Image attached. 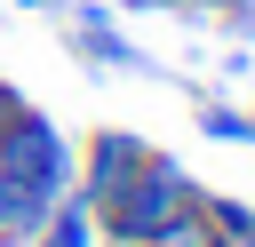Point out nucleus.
I'll return each instance as SVG.
<instances>
[{
    "label": "nucleus",
    "instance_id": "nucleus-12",
    "mask_svg": "<svg viewBox=\"0 0 255 247\" xmlns=\"http://www.w3.org/2000/svg\"><path fill=\"white\" fill-rule=\"evenodd\" d=\"M16 8H56V0H16Z\"/></svg>",
    "mask_w": 255,
    "mask_h": 247
},
{
    "label": "nucleus",
    "instance_id": "nucleus-4",
    "mask_svg": "<svg viewBox=\"0 0 255 247\" xmlns=\"http://www.w3.org/2000/svg\"><path fill=\"white\" fill-rule=\"evenodd\" d=\"M72 48L96 56L104 72H159L128 32H112V0H80V8H72Z\"/></svg>",
    "mask_w": 255,
    "mask_h": 247
},
{
    "label": "nucleus",
    "instance_id": "nucleus-8",
    "mask_svg": "<svg viewBox=\"0 0 255 247\" xmlns=\"http://www.w3.org/2000/svg\"><path fill=\"white\" fill-rule=\"evenodd\" d=\"M199 127L215 143H255V112H231V104H207V96H199Z\"/></svg>",
    "mask_w": 255,
    "mask_h": 247
},
{
    "label": "nucleus",
    "instance_id": "nucleus-6",
    "mask_svg": "<svg viewBox=\"0 0 255 247\" xmlns=\"http://www.w3.org/2000/svg\"><path fill=\"white\" fill-rule=\"evenodd\" d=\"M191 207L207 215V231H215V239H247V231H255V207H247V199H223V191H207V183L191 191Z\"/></svg>",
    "mask_w": 255,
    "mask_h": 247
},
{
    "label": "nucleus",
    "instance_id": "nucleus-11",
    "mask_svg": "<svg viewBox=\"0 0 255 247\" xmlns=\"http://www.w3.org/2000/svg\"><path fill=\"white\" fill-rule=\"evenodd\" d=\"M112 8H151V0H112Z\"/></svg>",
    "mask_w": 255,
    "mask_h": 247
},
{
    "label": "nucleus",
    "instance_id": "nucleus-7",
    "mask_svg": "<svg viewBox=\"0 0 255 247\" xmlns=\"http://www.w3.org/2000/svg\"><path fill=\"white\" fill-rule=\"evenodd\" d=\"M143 247H223V239L207 231V215H199V207H183V215H167V223H159Z\"/></svg>",
    "mask_w": 255,
    "mask_h": 247
},
{
    "label": "nucleus",
    "instance_id": "nucleus-1",
    "mask_svg": "<svg viewBox=\"0 0 255 247\" xmlns=\"http://www.w3.org/2000/svg\"><path fill=\"white\" fill-rule=\"evenodd\" d=\"M191 191H199V183H191V167H183V159L143 151V159H135V175L96 207V239H151L167 215H183V207H191Z\"/></svg>",
    "mask_w": 255,
    "mask_h": 247
},
{
    "label": "nucleus",
    "instance_id": "nucleus-3",
    "mask_svg": "<svg viewBox=\"0 0 255 247\" xmlns=\"http://www.w3.org/2000/svg\"><path fill=\"white\" fill-rule=\"evenodd\" d=\"M143 151H151V143H143L135 127H96V135L72 151V191H80L88 207H104V199L135 175V159H143Z\"/></svg>",
    "mask_w": 255,
    "mask_h": 247
},
{
    "label": "nucleus",
    "instance_id": "nucleus-10",
    "mask_svg": "<svg viewBox=\"0 0 255 247\" xmlns=\"http://www.w3.org/2000/svg\"><path fill=\"white\" fill-rule=\"evenodd\" d=\"M16 104H24V96H16V88H8V80H0V120H8V112H16Z\"/></svg>",
    "mask_w": 255,
    "mask_h": 247
},
{
    "label": "nucleus",
    "instance_id": "nucleus-14",
    "mask_svg": "<svg viewBox=\"0 0 255 247\" xmlns=\"http://www.w3.org/2000/svg\"><path fill=\"white\" fill-rule=\"evenodd\" d=\"M151 8H175V0H151ZM199 8H207V0H199Z\"/></svg>",
    "mask_w": 255,
    "mask_h": 247
},
{
    "label": "nucleus",
    "instance_id": "nucleus-5",
    "mask_svg": "<svg viewBox=\"0 0 255 247\" xmlns=\"http://www.w3.org/2000/svg\"><path fill=\"white\" fill-rule=\"evenodd\" d=\"M32 247H96V207H88L80 191H64V199H56L48 215H40Z\"/></svg>",
    "mask_w": 255,
    "mask_h": 247
},
{
    "label": "nucleus",
    "instance_id": "nucleus-9",
    "mask_svg": "<svg viewBox=\"0 0 255 247\" xmlns=\"http://www.w3.org/2000/svg\"><path fill=\"white\" fill-rule=\"evenodd\" d=\"M223 8H231V32H239V40H255V0H223Z\"/></svg>",
    "mask_w": 255,
    "mask_h": 247
},
{
    "label": "nucleus",
    "instance_id": "nucleus-2",
    "mask_svg": "<svg viewBox=\"0 0 255 247\" xmlns=\"http://www.w3.org/2000/svg\"><path fill=\"white\" fill-rule=\"evenodd\" d=\"M0 167H8L16 183H32V191L64 199V191H72V135H64L48 112L16 104V112L0 120Z\"/></svg>",
    "mask_w": 255,
    "mask_h": 247
},
{
    "label": "nucleus",
    "instance_id": "nucleus-13",
    "mask_svg": "<svg viewBox=\"0 0 255 247\" xmlns=\"http://www.w3.org/2000/svg\"><path fill=\"white\" fill-rule=\"evenodd\" d=\"M223 247H255V231H247V239H223Z\"/></svg>",
    "mask_w": 255,
    "mask_h": 247
}]
</instances>
